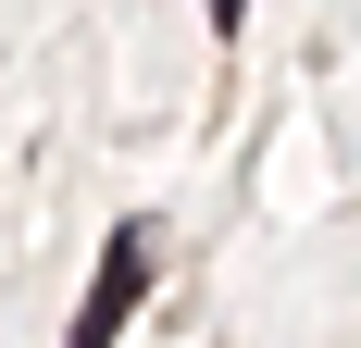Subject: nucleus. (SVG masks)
Instances as JSON below:
<instances>
[{
  "label": "nucleus",
  "instance_id": "1",
  "mask_svg": "<svg viewBox=\"0 0 361 348\" xmlns=\"http://www.w3.org/2000/svg\"><path fill=\"white\" fill-rule=\"evenodd\" d=\"M137 311V237H112V274L87 286V311H75V348H112V323Z\"/></svg>",
  "mask_w": 361,
  "mask_h": 348
},
{
  "label": "nucleus",
  "instance_id": "2",
  "mask_svg": "<svg viewBox=\"0 0 361 348\" xmlns=\"http://www.w3.org/2000/svg\"><path fill=\"white\" fill-rule=\"evenodd\" d=\"M212 25H237V0H212Z\"/></svg>",
  "mask_w": 361,
  "mask_h": 348
}]
</instances>
